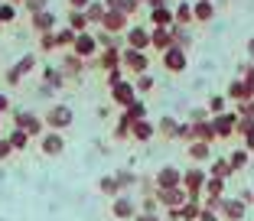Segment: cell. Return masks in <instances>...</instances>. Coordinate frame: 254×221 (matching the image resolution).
I'll use <instances>...</instances> for the list:
<instances>
[{"label":"cell","mask_w":254,"mask_h":221,"mask_svg":"<svg viewBox=\"0 0 254 221\" xmlns=\"http://www.w3.org/2000/svg\"><path fill=\"white\" fill-rule=\"evenodd\" d=\"M124 65L130 68V72H143V68H147V55H143V52H137V49H130L124 55Z\"/></svg>","instance_id":"cell-7"},{"label":"cell","mask_w":254,"mask_h":221,"mask_svg":"<svg viewBox=\"0 0 254 221\" xmlns=\"http://www.w3.org/2000/svg\"><path fill=\"white\" fill-rule=\"evenodd\" d=\"M68 23H72V30H82V26H85L88 20H85L82 13H75V10H72V16H68Z\"/></svg>","instance_id":"cell-29"},{"label":"cell","mask_w":254,"mask_h":221,"mask_svg":"<svg viewBox=\"0 0 254 221\" xmlns=\"http://www.w3.org/2000/svg\"><path fill=\"white\" fill-rule=\"evenodd\" d=\"M98 189L105 192V195H114V192H118L121 185H118V179H114V176H105L101 182H98Z\"/></svg>","instance_id":"cell-21"},{"label":"cell","mask_w":254,"mask_h":221,"mask_svg":"<svg viewBox=\"0 0 254 221\" xmlns=\"http://www.w3.org/2000/svg\"><path fill=\"white\" fill-rule=\"evenodd\" d=\"M46 81H49L53 88H59V85H62V75L56 72V68H46Z\"/></svg>","instance_id":"cell-27"},{"label":"cell","mask_w":254,"mask_h":221,"mask_svg":"<svg viewBox=\"0 0 254 221\" xmlns=\"http://www.w3.org/2000/svg\"><path fill=\"white\" fill-rule=\"evenodd\" d=\"M157 185H160V189H176V185H180V169H173V166L160 169V176H157Z\"/></svg>","instance_id":"cell-2"},{"label":"cell","mask_w":254,"mask_h":221,"mask_svg":"<svg viewBox=\"0 0 254 221\" xmlns=\"http://www.w3.org/2000/svg\"><path fill=\"white\" fill-rule=\"evenodd\" d=\"M33 23H36V30H53V26H56V16L53 13H36V20H33Z\"/></svg>","instance_id":"cell-20"},{"label":"cell","mask_w":254,"mask_h":221,"mask_svg":"<svg viewBox=\"0 0 254 221\" xmlns=\"http://www.w3.org/2000/svg\"><path fill=\"white\" fill-rule=\"evenodd\" d=\"M111 65H118V55H114V52H105V59H101V68H111Z\"/></svg>","instance_id":"cell-32"},{"label":"cell","mask_w":254,"mask_h":221,"mask_svg":"<svg viewBox=\"0 0 254 221\" xmlns=\"http://www.w3.org/2000/svg\"><path fill=\"white\" fill-rule=\"evenodd\" d=\"M26 7H30L33 13H43V0H26Z\"/></svg>","instance_id":"cell-37"},{"label":"cell","mask_w":254,"mask_h":221,"mask_svg":"<svg viewBox=\"0 0 254 221\" xmlns=\"http://www.w3.org/2000/svg\"><path fill=\"white\" fill-rule=\"evenodd\" d=\"M43 153H62V137L59 133H46L43 137Z\"/></svg>","instance_id":"cell-12"},{"label":"cell","mask_w":254,"mask_h":221,"mask_svg":"<svg viewBox=\"0 0 254 221\" xmlns=\"http://www.w3.org/2000/svg\"><path fill=\"white\" fill-rule=\"evenodd\" d=\"M130 130H134L130 137H137V140H150V137H153V127H150L147 120H137V124L130 127Z\"/></svg>","instance_id":"cell-14"},{"label":"cell","mask_w":254,"mask_h":221,"mask_svg":"<svg viewBox=\"0 0 254 221\" xmlns=\"http://www.w3.org/2000/svg\"><path fill=\"white\" fill-rule=\"evenodd\" d=\"M137 221H160L157 215H150V212H143V215H137Z\"/></svg>","instance_id":"cell-39"},{"label":"cell","mask_w":254,"mask_h":221,"mask_svg":"<svg viewBox=\"0 0 254 221\" xmlns=\"http://www.w3.org/2000/svg\"><path fill=\"white\" fill-rule=\"evenodd\" d=\"M130 43H134V49L140 52V46H147V43H150V33H143L140 26H134V30H130Z\"/></svg>","instance_id":"cell-18"},{"label":"cell","mask_w":254,"mask_h":221,"mask_svg":"<svg viewBox=\"0 0 254 221\" xmlns=\"http://www.w3.org/2000/svg\"><path fill=\"white\" fill-rule=\"evenodd\" d=\"M137 88H140V91H150V88H153V78H147V75H143V78L137 81Z\"/></svg>","instance_id":"cell-36"},{"label":"cell","mask_w":254,"mask_h":221,"mask_svg":"<svg viewBox=\"0 0 254 221\" xmlns=\"http://www.w3.org/2000/svg\"><path fill=\"white\" fill-rule=\"evenodd\" d=\"M68 120H72V110H68L65 104H59V108L49 110V127H65Z\"/></svg>","instance_id":"cell-4"},{"label":"cell","mask_w":254,"mask_h":221,"mask_svg":"<svg viewBox=\"0 0 254 221\" xmlns=\"http://www.w3.org/2000/svg\"><path fill=\"white\" fill-rule=\"evenodd\" d=\"M114 101L127 108V104L134 101V85H127V81H118V85H114Z\"/></svg>","instance_id":"cell-8"},{"label":"cell","mask_w":254,"mask_h":221,"mask_svg":"<svg viewBox=\"0 0 254 221\" xmlns=\"http://www.w3.org/2000/svg\"><path fill=\"white\" fill-rule=\"evenodd\" d=\"M75 52H78V55H91V52H95V39L78 33V36H75Z\"/></svg>","instance_id":"cell-13"},{"label":"cell","mask_w":254,"mask_h":221,"mask_svg":"<svg viewBox=\"0 0 254 221\" xmlns=\"http://www.w3.org/2000/svg\"><path fill=\"white\" fill-rule=\"evenodd\" d=\"M160 133H163V137H180V124L173 117H163L160 120Z\"/></svg>","instance_id":"cell-16"},{"label":"cell","mask_w":254,"mask_h":221,"mask_svg":"<svg viewBox=\"0 0 254 221\" xmlns=\"http://www.w3.org/2000/svg\"><path fill=\"white\" fill-rule=\"evenodd\" d=\"M7 140H10V147H13V150H26V143H30V137H26V130H20V127H16V130L10 133Z\"/></svg>","instance_id":"cell-15"},{"label":"cell","mask_w":254,"mask_h":221,"mask_svg":"<svg viewBox=\"0 0 254 221\" xmlns=\"http://www.w3.org/2000/svg\"><path fill=\"white\" fill-rule=\"evenodd\" d=\"M180 215H183V218H195L199 208H195V205H180Z\"/></svg>","instance_id":"cell-31"},{"label":"cell","mask_w":254,"mask_h":221,"mask_svg":"<svg viewBox=\"0 0 254 221\" xmlns=\"http://www.w3.org/2000/svg\"><path fill=\"white\" fill-rule=\"evenodd\" d=\"M222 208H225V218H232V221H241L245 218V202L241 199H228V202H222Z\"/></svg>","instance_id":"cell-3"},{"label":"cell","mask_w":254,"mask_h":221,"mask_svg":"<svg viewBox=\"0 0 254 221\" xmlns=\"http://www.w3.org/2000/svg\"><path fill=\"white\" fill-rule=\"evenodd\" d=\"M228 95H232V98H248V85H245V81H235L232 88H228Z\"/></svg>","instance_id":"cell-23"},{"label":"cell","mask_w":254,"mask_h":221,"mask_svg":"<svg viewBox=\"0 0 254 221\" xmlns=\"http://www.w3.org/2000/svg\"><path fill=\"white\" fill-rule=\"evenodd\" d=\"M245 114H251V117H254V101H248V104H245Z\"/></svg>","instance_id":"cell-42"},{"label":"cell","mask_w":254,"mask_h":221,"mask_svg":"<svg viewBox=\"0 0 254 221\" xmlns=\"http://www.w3.org/2000/svg\"><path fill=\"white\" fill-rule=\"evenodd\" d=\"M222 189H225V182H222V179H212V182H209V192H212V195H218Z\"/></svg>","instance_id":"cell-35"},{"label":"cell","mask_w":254,"mask_h":221,"mask_svg":"<svg viewBox=\"0 0 254 221\" xmlns=\"http://www.w3.org/2000/svg\"><path fill=\"white\" fill-rule=\"evenodd\" d=\"M127 133H130V120H127V117H121V124H118V130H114V137H118V140H124Z\"/></svg>","instance_id":"cell-26"},{"label":"cell","mask_w":254,"mask_h":221,"mask_svg":"<svg viewBox=\"0 0 254 221\" xmlns=\"http://www.w3.org/2000/svg\"><path fill=\"white\" fill-rule=\"evenodd\" d=\"M166 68H170V72H183V68H186V55H183V49H170V52H166Z\"/></svg>","instance_id":"cell-9"},{"label":"cell","mask_w":254,"mask_h":221,"mask_svg":"<svg viewBox=\"0 0 254 221\" xmlns=\"http://www.w3.org/2000/svg\"><path fill=\"white\" fill-rule=\"evenodd\" d=\"M7 108H10V98H7V95H0V114H3Z\"/></svg>","instance_id":"cell-41"},{"label":"cell","mask_w":254,"mask_h":221,"mask_svg":"<svg viewBox=\"0 0 254 221\" xmlns=\"http://www.w3.org/2000/svg\"><path fill=\"white\" fill-rule=\"evenodd\" d=\"M245 85H248V91H254V68L248 72V78H245Z\"/></svg>","instance_id":"cell-40"},{"label":"cell","mask_w":254,"mask_h":221,"mask_svg":"<svg viewBox=\"0 0 254 221\" xmlns=\"http://www.w3.org/2000/svg\"><path fill=\"white\" fill-rule=\"evenodd\" d=\"M134 202H130V199H118V202H114V218H134Z\"/></svg>","instance_id":"cell-10"},{"label":"cell","mask_w":254,"mask_h":221,"mask_svg":"<svg viewBox=\"0 0 254 221\" xmlns=\"http://www.w3.org/2000/svg\"><path fill=\"white\" fill-rule=\"evenodd\" d=\"M209 108H212V110H215V114H218V110L225 108V101H222V98H212V101H209Z\"/></svg>","instance_id":"cell-38"},{"label":"cell","mask_w":254,"mask_h":221,"mask_svg":"<svg viewBox=\"0 0 254 221\" xmlns=\"http://www.w3.org/2000/svg\"><path fill=\"white\" fill-rule=\"evenodd\" d=\"M124 117L127 120H143V101H130L124 110Z\"/></svg>","instance_id":"cell-17"},{"label":"cell","mask_w":254,"mask_h":221,"mask_svg":"<svg viewBox=\"0 0 254 221\" xmlns=\"http://www.w3.org/2000/svg\"><path fill=\"white\" fill-rule=\"evenodd\" d=\"M10 153H13V147H10V140H0V160H7Z\"/></svg>","instance_id":"cell-34"},{"label":"cell","mask_w":254,"mask_h":221,"mask_svg":"<svg viewBox=\"0 0 254 221\" xmlns=\"http://www.w3.org/2000/svg\"><path fill=\"white\" fill-rule=\"evenodd\" d=\"M33 65H36V59H33V55H26V59H20V62H16V65H13V68L7 72V81H10V85H20V78H23L26 72H30Z\"/></svg>","instance_id":"cell-1"},{"label":"cell","mask_w":254,"mask_h":221,"mask_svg":"<svg viewBox=\"0 0 254 221\" xmlns=\"http://www.w3.org/2000/svg\"><path fill=\"white\" fill-rule=\"evenodd\" d=\"M232 172V163H215V176H228Z\"/></svg>","instance_id":"cell-33"},{"label":"cell","mask_w":254,"mask_h":221,"mask_svg":"<svg viewBox=\"0 0 254 221\" xmlns=\"http://www.w3.org/2000/svg\"><path fill=\"white\" fill-rule=\"evenodd\" d=\"M160 199L170 202V205H183V192L180 189H160Z\"/></svg>","instance_id":"cell-19"},{"label":"cell","mask_w":254,"mask_h":221,"mask_svg":"<svg viewBox=\"0 0 254 221\" xmlns=\"http://www.w3.org/2000/svg\"><path fill=\"white\" fill-rule=\"evenodd\" d=\"M10 20H13V7L3 3V7H0V23H10Z\"/></svg>","instance_id":"cell-30"},{"label":"cell","mask_w":254,"mask_h":221,"mask_svg":"<svg viewBox=\"0 0 254 221\" xmlns=\"http://www.w3.org/2000/svg\"><path fill=\"white\" fill-rule=\"evenodd\" d=\"M153 20H157V23H170L173 16H170V10H166V7H157V10H153Z\"/></svg>","instance_id":"cell-28"},{"label":"cell","mask_w":254,"mask_h":221,"mask_svg":"<svg viewBox=\"0 0 254 221\" xmlns=\"http://www.w3.org/2000/svg\"><path fill=\"white\" fill-rule=\"evenodd\" d=\"M248 147H251V150H254V133H248Z\"/></svg>","instance_id":"cell-45"},{"label":"cell","mask_w":254,"mask_h":221,"mask_svg":"<svg viewBox=\"0 0 254 221\" xmlns=\"http://www.w3.org/2000/svg\"><path fill=\"white\" fill-rule=\"evenodd\" d=\"M85 3H88V0H72V7H78V10H82Z\"/></svg>","instance_id":"cell-43"},{"label":"cell","mask_w":254,"mask_h":221,"mask_svg":"<svg viewBox=\"0 0 254 221\" xmlns=\"http://www.w3.org/2000/svg\"><path fill=\"white\" fill-rule=\"evenodd\" d=\"M228 163H232V169H241V166L248 163V153H245V150H238V153L228 156Z\"/></svg>","instance_id":"cell-22"},{"label":"cell","mask_w":254,"mask_h":221,"mask_svg":"<svg viewBox=\"0 0 254 221\" xmlns=\"http://www.w3.org/2000/svg\"><path fill=\"white\" fill-rule=\"evenodd\" d=\"M199 221H215V215H209V212H205V215H202Z\"/></svg>","instance_id":"cell-44"},{"label":"cell","mask_w":254,"mask_h":221,"mask_svg":"<svg viewBox=\"0 0 254 221\" xmlns=\"http://www.w3.org/2000/svg\"><path fill=\"white\" fill-rule=\"evenodd\" d=\"M212 127H215V137H232V130H235V117H232V114H218Z\"/></svg>","instance_id":"cell-5"},{"label":"cell","mask_w":254,"mask_h":221,"mask_svg":"<svg viewBox=\"0 0 254 221\" xmlns=\"http://www.w3.org/2000/svg\"><path fill=\"white\" fill-rule=\"evenodd\" d=\"M248 52H251V59H254V39H251V43H248Z\"/></svg>","instance_id":"cell-46"},{"label":"cell","mask_w":254,"mask_h":221,"mask_svg":"<svg viewBox=\"0 0 254 221\" xmlns=\"http://www.w3.org/2000/svg\"><path fill=\"white\" fill-rule=\"evenodd\" d=\"M202 182H205V172L202 169H189L186 172V189H189V195H199V189H202Z\"/></svg>","instance_id":"cell-6"},{"label":"cell","mask_w":254,"mask_h":221,"mask_svg":"<svg viewBox=\"0 0 254 221\" xmlns=\"http://www.w3.org/2000/svg\"><path fill=\"white\" fill-rule=\"evenodd\" d=\"M189 153H192L195 160H209V143H195V147L189 150Z\"/></svg>","instance_id":"cell-24"},{"label":"cell","mask_w":254,"mask_h":221,"mask_svg":"<svg viewBox=\"0 0 254 221\" xmlns=\"http://www.w3.org/2000/svg\"><path fill=\"white\" fill-rule=\"evenodd\" d=\"M195 16H199V20H209V16H212V3H209V0H202L199 7H195Z\"/></svg>","instance_id":"cell-25"},{"label":"cell","mask_w":254,"mask_h":221,"mask_svg":"<svg viewBox=\"0 0 254 221\" xmlns=\"http://www.w3.org/2000/svg\"><path fill=\"white\" fill-rule=\"evenodd\" d=\"M192 137H195V140H202V143H209V140H215V127H212V124H195L192 127Z\"/></svg>","instance_id":"cell-11"}]
</instances>
